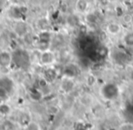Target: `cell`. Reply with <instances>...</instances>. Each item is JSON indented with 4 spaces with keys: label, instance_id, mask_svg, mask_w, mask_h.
Returning <instances> with one entry per match:
<instances>
[{
    "label": "cell",
    "instance_id": "15",
    "mask_svg": "<svg viewBox=\"0 0 133 130\" xmlns=\"http://www.w3.org/2000/svg\"><path fill=\"white\" fill-rule=\"evenodd\" d=\"M119 130H133V125L129 124V123L122 124L119 127Z\"/></svg>",
    "mask_w": 133,
    "mask_h": 130
},
{
    "label": "cell",
    "instance_id": "9",
    "mask_svg": "<svg viewBox=\"0 0 133 130\" xmlns=\"http://www.w3.org/2000/svg\"><path fill=\"white\" fill-rule=\"evenodd\" d=\"M0 87L5 88L10 93L14 87V84L12 80H10L8 77H3V78L0 79Z\"/></svg>",
    "mask_w": 133,
    "mask_h": 130
},
{
    "label": "cell",
    "instance_id": "2",
    "mask_svg": "<svg viewBox=\"0 0 133 130\" xmlns=\"http://www.w3.org/2000/svg\"><path fill=\"white\" fill-rule=\"evenodd\" d=\"M56 59H57V57H56L55 53L50 49L43 50V51H41L40 56H39V61L43 66H51L56 62Z\"/></svg>",
    "mask_w": 133,
    "mask_h": 130
},
{
    "label": "cell",
    "instance_id": "1",
    "mask_svg": "<svg viewBox=\"0 0 133 130\" xmlns=\"http://www.w3.org/2000/svg\"><path fill=\"white\" fill-rule=\"evenodd\" d=\"M13 56V62L19 67H26L29 65V55L26 51L19 49L12 54Z\"/></svg>",
    "mask_w": 133,
    "mask_h": 130
},
{
    "label": "cell",
    "instance_id": "3",
    "mask_svg": "<svg viewBox=\"0 0 133 130\" xmlns=\"http://www.w3.org/2000/svg\"><path fill=\"white\" fill-rule=\"evenodd\" d=\"M101 95H103L104 98L109 99H114L118 97V89L116 85L114 84H107L102 87L101 89Z\"/></svg>",
    "mask_w": 133,
    "mask_h": 130
},
{
    "label": "cell",
    "instance_id": "16",
    "mask_svg": "<svg viewBox=\"0 0 133 130\" xmlns=\"http://www.w3.org/2000/svg\"><path fill=\"white\" fill-rule=\"evenodd\" d=\"M123 20H124V22H126V23H129V22H131V20H132V17H131L130 15H129V14L124 15Z\"/></svg>",
    "mask_w": 133,
    "mask_h": 130
},
{
    "label": "cell",
    "instance_id": "14",
    "mask_svg": "<svg viewBox=\"0 0 133 130\" xmlns=\"http://www.w3.org/2000/svg\"><path fill=\"white\" fill-rule=\"evenodd\" d=\"M8 94H9V92L8 90H6L3 87H0V100H6L8 97Z\"/></svg>",
    "mask_w": 133,
    "mask_h": 130
},
{
    "label": "cell",
    "instance_id": "5",
    "mask_svg": "<svg viewBox=\"0 0 133 130\" xmlns=\"http://www.w3.org/2000/svg\"><path fill=\"white\" fill-rule=\"evenodd\" d=\"M89 8V2L88 0H76L75 10L78 14H87Z\"/></svg>",
    "mask_w": 133,
    "mask_h": 130
},
{
    "label": "cell",
    "instance_id": "11",
    "mask_svg": "<svg viewBox=\"0 0 133 130\" xmlns=\"http://www.w3.org/2000/svg\"><path fill=\"white\" fill-rule=\"evenodd\" d=\"M62 85H66V86H62L64 91H70L74 86V83L70 80V77H66V79L62 83Z\"/></svg>",
    "mask_w": 133,
    "mask_h": 130
},
{
    "label": "cell",
    "instance_id": "10",
    "mask_svg": "<svg viewBox=\"0 0 133 130\" xmlns=\"http://www.w3.org/2000/svg\"><path fill=\"white\" fill-rule=\"evenodd\" d=\"M64 74L66 77H76L77 74H78V68L74 65H69V66H66V68L64 69Z\"/></svg>",
    "mask_w": 133,
    "mask_h": 130
},
{
    "label": "cell",
    "instance_id": "8",
    "mask_svg": "<svg viewBox=\"0 0 133 130\" xmlns=\"http://www.w3.org/2000/svg\"><path fill=\"white\" fill-rule=\"evenodd\" d=\"M15 31L19 37H25V36L29 33L28 26H26L24 22H17V24H16Z\"/></svg>",
    "mask_w": 133,
    "mask_h": 130
},
{
    "label": "cell",
    "instance_id": "4",
    "mask_svg": "<svg viewBox=\"0 0 133 130\" xmlns=\"http://www.w3.org/2000/svg\"><path fill=\"white\" fill-rule=\"evenodd\" d=\"M13 62V56L10 52L3 50L0 51V66L8 67Z\"/></svg>",
    "mask_w": 133,
    "mask_h": 130
},
{
    "label": "cell",
    "instance_id": "6",
    "mask_svg": "<svg viewBox=\"0 0 133 130\" xmlns=\"http://www.w3.org/2000/svg\"><path fill=\"white\" fill-rule=\"evenodd\" d=\"M52 39V34L48 29L40 30L39 33L37 34V41L41 43H45V44H50Z\"/></svg>",
    "mask_w": 133,
    "mask_h": 130
},
{
    "label": "cell",
    "instance_id": "13",
    "mask_svg": "<svg viewBox=\"0 0 133 130\" xmlns=\"http://www.w3.org/2000/svg\"><path fill=\"white\" fill-rule=\"evenodd\" d=\"M124 42H125L126 45L128 46H133V33H128L125 35V37H123Z\"/></svg>",
    "mask_w": 133,
    "mask_h": 130
},
{
    "label": "cell",
    "instance_id": "12",
    "mask_svg": "<svg viewBox=\"0 0 133 130\" xmlns=\"http://www.w3.org/2000/svg\"><path fill=\"white\" fill-rule=\"evenodd\" d=\"M10 112H11V107L8 104H5V103L0 104V114L6 115L8 114H10Z\"/></svg>",
    "mask_w": 133,
    "mask_h": 130
},
{
    "label": "cell",
    "instance_id": "7",
    "mask_svg": "<svg viewBox=\"0 0 133 130\" xmlns=\"http://www.w3.org/2000/svg\"><path fill=\"white\" fill-rule=\"evenodd\" d=\"M106 29H107V32L109 35L118 36L121 32V26L117 22H111L109 24H108Z\"/></svg>",
    "mask_w": 133,
    "mask_h": 130
}]
</instances>
